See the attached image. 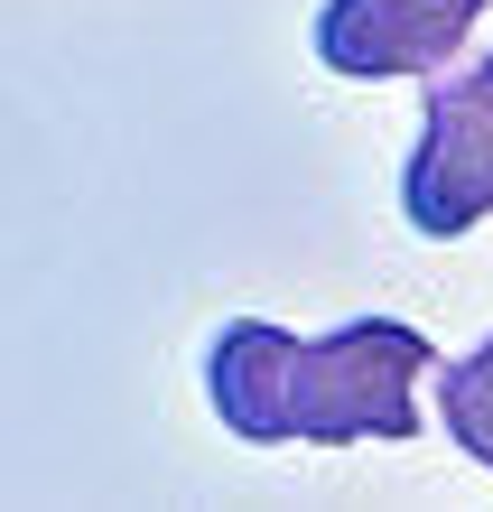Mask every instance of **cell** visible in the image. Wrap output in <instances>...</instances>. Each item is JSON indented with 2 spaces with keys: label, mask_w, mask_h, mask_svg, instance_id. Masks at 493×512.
Returning a JSON list of instances; mask_svg holds the SVG:
<instances>
[{
  "label": "cell",
  "mask_w": 493,
  "mask_h": 512,
  "mask_svg": "<svg viewBox=\"0 0 493 512\" xmlns=\"http://www.w3.org/2000/svg\"><path fill=\"white\" fill-rule=\"evenodd\" d=\"M438 373V345L400 317H345L326 336H289L270 317H233L205 345V401L252 447H363L419 438V382Z\"/></svg>",
  "instance_id": "1"
},
{
  "label": "cell",
  "mask_w": 493,
  "mask_h": 512,
  "mask_svg": "<svg viewBox=\"0 0 493 512\" xmlns=\"http://www.w3.org/2000/svg\"><path fill=\"white\" fill-rule=\"evenodd\" d=\"M400 215L428 243H466L493 215V47L475 66H428V122L400 168Z\"/></svg>",
  "instance_id": "2"
},
{
  "label": "cell",
  "mask_w": 493,
  "mask_h": 512,
  "mask_svg": "<svg viewBox=\"0 0 493 512\" xmlns=\"http://www.w3.org/2000/svg\"><path fill=\"white\" fill-rule=\"evenodd\" d=\"M475 19H484V0H326L317 10V56L354 84H391V75L447 66Z\"/></svg>",
  "instance_id": "3"
},
{
  "label": "cell",
  "mask_w": 493,
  "mask_h": 512,
  "mask_svg": "<svg viewBox=\"0 0 493 512\" xmlns=\"http://www.w3.org/2000/svg\"><path fill=\"white\" fill-rule=\"evenodd\" d=\"M438 401H447V438L466 447L475 466H493V336H484L475 354H456V364H447Z\"/></svg>",
  "instance_id": "4"
}]
</instances>
